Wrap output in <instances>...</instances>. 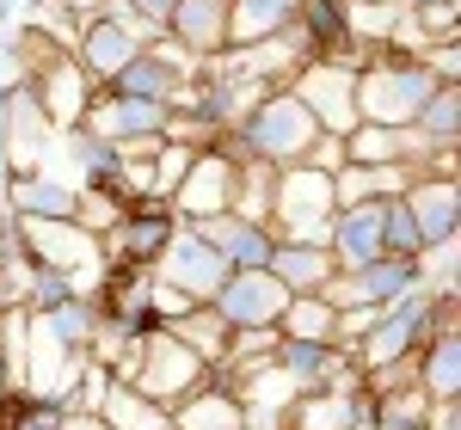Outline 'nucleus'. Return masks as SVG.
<instances>
[{
  "label": "nucleus",
  "mask_w": 461,
  "mask_h": 430,
  "mask_svg": "<svg viewBox=\"0 0 461 430\" xmlns=\"http://www.w3.org/2000/svg\"><path fill=\"white\" fill-rule=\"evenodd\" d=\"M289 430H369V394L357 388H314V394H295L289 406Z\"/></svg>",
  "instance_id": "obj_18"
},
{
  "label": "nucleus",
  "mask_w": 461,
  "mask_h": 430,
  "mask_svg": "<svg viewBox=\"0 0 461 430\" xmlns=\"http://www.w3.org/2000/svg\"><path fill=\"white\" fill-rule=\"evenodd\" d=\"M400 203H406L412 228H419V246L461 234V179H430V173H419V179L406 184Z\"/></svg>",
  "instance_id": "obj_15"
},
{
  "label": "nucleus",
  "mask_w": 461,
  "mask_h": 430,
  "mask_svg": "<svg viewBox=\"0 0 461 430\" xmlns=\"http://www.w3.org/2000/svg\"><path fill=\"white\" fill-rule=\"evenodd\" d=\"M289 93L302 99V111L326 136H351L357 130V68L332 62V56H308L302 68L289 74Z\"/></svg>",
  "instance_id": "obj_4"
},
{
  "label": "nucleus",
  "mask_w": 461,
  "mask_h": 430,
  "mask_svg": "<svg viewBox=\"0 0 461 430\" xmlns=\"http://www.w3.org/2000/svg\"><path fill=\"white\" fill-rule=\"evenodd\" d=\"M284 301H289V289L277 283L271 271H228L221 289L210 295V308L234 326V332H240V326H277Z\"/></svg>",
  "instance_id": "obj_11"
},
{
  "label": "nucleus",
  "mask_w": 461,
  "mask_h": 430,
  "mask_svg": "<svg viewBox=\"0 0 461 430\" xmlns=\"http://www.w3.org/2000/svg\"><path fill=\"white\" fill-rule=\"evenodd\" d=\"M345 160L351 166H425V142L412 130H388V123H357L345 136Z\"/></svg>",
  "instance_id": "obj_19"
},
{
  "label": "nucleus",
  "mask_w": 461,
  "mask_h": 430,
  "mask_svg": "<svg viewBox=\"0 0 461 430\" xmlns=\"http://www.w3.org/2000/svg\"><path fill=\"white\" fill-rule=\"evenodd\" d=\"M277 351V326H240V332H228V369H240V363H258Z\"/></svg>",
  "instance_id": "obj_37"
},
{
  "label": "nucleus",
  "mask_w": 461,
  "mask_h": 430,
  "mask_svg": "<svg viewBox=\"0 0 461 430\" xmlns=\"http://www.w3.org/2000/svg\"><path fill=\"white\" fill-rule=\"evenodd\" d=\"M295 6L302 0H228V49H252V43H271L295 25Z\"/></svg>",
  "instance_id": "obj_21"
},
{
  "label": "nucleus",
  "mask_w": 461,
  "mask_h": 430,
  "mask_svg": "<svg viewBox=\"0 0 461 430\" xmlns=\"http://www.w3.org/2000/svg\"><path fill=\"white\" fill-rule=\"evenodd\" d=\"M160 142H178V148H191V154H203V148L221 142V130H215L210 117H197V111H167V130H160Z\"/></svg>",
  "instance_id": "obj_35"
},
{
  "label": "nucleus",
  "mask_w": 461,
  "mask_h": 430,
  "mask_svg": "<svg viewBox=\"0 0 461 430\" xmlns=\"http://www.w3.org/2000/svg\"><path fill=\"white\" fill-rule=\"evenodd\" d=\"M437 93V80L419 56H369L357 68V123H388V130H412V117L425 111V99Z\"/></svg>",
  "instance_id": "obj_2"
},
{
  "label": "nucleus",
  "mask_w": 461,
  "mask_h": 430,
  "mask_svg": "<svg viewBox=\"0 0 461 430\" xmlns=\"http://www.w3.org/2000/svg\"><path fill=\"white\" fill-rule=\"evenodd\" d=\"M412 271H419V289H425V295H456V283H461V234L456 240L419 246L412 252Z\"/></svg>",
  "instance_id": "obj_31"
},
{
  "label": "nucleus",
  "mask_w": 461,
  "mask_h": 430,
  "mask_svg": "<svg viewBox=\"0 0 461 430\" xmlns=\"http://www.w3.org/2000/svg\"><path fill=\"white\" fill-rule=\"evenodd\" d=\"M234 173H240V160L228 154V142L203 148V154L191 160V173L178 179V191L167 197L173 215H178V221H210V215H228V203H234Z\"/></svg>",
  "instance_id": "obj_10"
},
{
  "label": "nucleus",
  "mask_w": 461,
  "mask_h": 430,
  "mask_svg": "<svg viewBox=\"0 0 461 430\" xmlns=\"http://www.w3.org/2000/svg\"><path fill=\"white\" fill-rule=\"evenodd\" d=\"M56 136H62V130L43 117L32 86L0 93V160H6L13 179H19V173H43L50 154H56Z\"/></svg>",
  "instance_id": "obj_6"
},
{
  "label": "nucleus",
  "mask_w": 461,
  "mask_h": 430,
  "mask_svg": "<svg viewBox=\"0 0 461 430\" xmlns=\"http://www.w3.org/2000/svg\"><path fill=\"white\" fill-rule=\"evenodd\" d=\"M412 136L425 142V154L461 142V86H437V93H430L425 111L412 117Z\"/></svg>",
  "instance_id": "obj_29"
},
{
  "label": "nucleus",
  "mask_w": 461,
  "mask_h": 430,
  "mask_svg": "<svg viewBox=\"0 0 461 430\" xmlns=\"http://www.w3.org/2000/svg\"><path fill=\"white\" fill-rule=\"evenodd\" d=\"M203 381H210V363H197L173 332L160 326L154 338H142V363H136V375H130L123 388H136V394H148L154 406H167V412H173L178 399H191Z\"/></svg>",
  "instance_id": "obj_5"
},
{
  "label": "nucleus",
  "mask_w": 461,
  "mask_h": 430,
  "mask_svg": "<svg viewBox=\"0 0 461 430\" xmlns=\"http://www.w3.org/2000/svg\"><path fill=\"white\" fill-rule=\"evenodd\" d=\"M326 252L339 271H363L382 258V203H351V210L332 215V234H326Z\"/></svg>",
  "instance_id": "obj_16"
},
{
  "label": "nucleus",
  "mask_w": 461,
  "mask_h": 430,
  "mask_svg": "<svg viewBox=\"0 0 461 430\" xmlns=\"http://www.w3.org/2000/svg\"><path fill=\"white\" fill-rule=\"evenodd\" d=\"M32 93H37V105H43V117L56 123V130H74L80 117H86V105H93V80H86V68L74 62L68 49H56L43 68H37V80H32Z\"/></svg>",
  "instance_id": "obj_14"
},
{
  "label": "nucleus",
  "mask_w": 461,
  "mask_h": 430,
  "mask_svg": "<svg viewBox=\"0 0 461 430\" xmlns=\"http://www.w3.org/2000/svg\"><path fill=\"white\" fill-rule=\"evenodd\" d=\"M173 430H240V399L228 388H215V381H203L191 399L173 406Z\"/></svg>",
  "instance_id": "obj_27"
},
{
  "label": "nucleus",
  "mask_w": 461,
  "mask_h": 430,
  "mask_svg": "<svg viewBox=\"0 0 461 430\" xmlns=\"http://www.w3.org/2000/svg\"><path fill=\"white\" fill-rule=\"evenodd\" d=\"M148 308H154V320L160 326H173L178 314H191L197 301L185 295V289H173V283H160V277H148Z\"/></svg>",
  "instance_id": "obj_40"
},
{
  "label": "nucleus",
  "mask_w": 461,
  "mask_h": 430,
  "mask_svg": "<svg viewBox=\"0 0 461 430\" xmlns=\"http://www.w3.org/2000/svg\"><path fill=\"white\" fill-rule=\"evenodd\" d=\"M13 252H19V234H13V215L0 210V264H6Z\"/></svg>",
  "instance_id": "obj_45"
},
{
  "label": "nucleus",
  "mask_w": 461,
  "mask_h": 430,
  "mask_svg": "<svg viewBox=\"0 0 461 430\" xmlns=\"http://www.w3.org/2000/svg\"><path fill=\"white\" fill-rule=\"evenodd\" d=\"M6 215L25 221H74V184L62 173H19L6 191Z\"/></svg>",
  "instance_id": "obj_20"
},
{
  "label": "nucleus",
  "mask_w": 461,
  "mask_h": 430,
  "mask_svg": "<svg viewBox=\"0 0 461 430\" xmlns=\"http://www.w3.org/2000/svg\"><path fill=\"white\" fill-rule=\"evenodd\" d=\"M425 412H430V394L419 381H400V388H375L369 394V430H425Z\"/></svg>",
  "instance_id": "obj_25"
},
{
  "label": "nucleus",
  "mask_w": 461,
  "mask_h": 430,
  "mask_svg": "<svg viewBox=\"0 0 461 430\" xmlns=\"http://www.w3.org/2000/svg\"><path fill=\"white\" fill-rule=\"evenodd\" d=\"M320 123L302 111V99L289 93V86H271L258 105L240 117V130H228L221 142L234 160H258V166H271V173H284V166H302V154L314 148Z\"/></svg>",
  "instance_id": "obj_1"
},
{
  "label": "nucleus",
  "mask_w": 461,
  "mask_h": 430,
  "mask_svg": "<svg viewBox=\"0 0 461 430\" xmlns=\"http://www.w3.org/2000/svg\"><path fill=\"white\" fill-rule=\"evenodd\" d=\"M332 320H339V308L326 295H289L284 314H277V332L284 338H308V345H332Z\"/></svg>",
  "instance_id": "obj_30"
},
{
  "label": "nucleus",
  "mask_w": 461,
  "mask_h": 430,
  "mask_svg": "<svg viewBox=\"0 0 461 430\" xmlns=\"http://www.w3.org/2000/svg\"><path fill=\"white\" fill-rule=\"evenodd\" d=\"M419 62L430 68V80H437V86H461V31L425 43V56H419Z\"/></svg>",
  "instance_id": "obj_38"
},
{
  "label": "nucleus",
  "mask_w": 461,
  "mask_h": 430,
  "mask_svg": "<svg viewBox=\"0 0 461 430\" xmlns=\"http://www.w3.org/2000/svg\"><path fill=\"white\" fill-rule=\"evenodd\" d=\"M62 301H74V289L62 271H43L37 264L32 271V295H25V314H50V308H62Z\"/></svg>",
  "instance_id": "obj_39"
},
{
  "label": "nucleus",
  "mask_w": 461,
  "mask_h": 430,
  "mask_svg": "<svg viewBox=\"0 0 461 430\" xmlns=\"http://www.w3.org/2000/svg\"><path fill=\"white\" fill-rule=\"evenodd\" d=\"M13 430H62V406H43V399H32V406H25V418H19Z\"/></svg>",
  "instance_id": "obj_42"
},
{
  "label": "nucleus",
  "mask_w": 461,
  "mask_h": 430,
  "mask_svg": "<svg viewBox=\"0 0 461 430\" xmlns=\"http://www.w3.org/2000/svg\"><path fill=\"white\" fill-rule=\"evenodd\" d=\"M332 179L314 173V166H284L277 173V197H271V234L277 240H295V246H326V234H332Z\"/></svg>",
  "instance_id": "obj_3"
},
{
  "label": "nucleus",
  "mask_w": 461,
  "mask_h": 430,
  "mask_svg": "<svg viewBox=\"0 0 461 430\" xmlns=\"http://www.w3.org/2000/svg\"><path fill=\"white\" fill-rule=\"evenodd\" d=\"M271 197H277V173L258 166V160H240V173H234V203H228V210L240 215V221H271Z\"/></svg>",
  "instance_id": "obj_32"
},
{
  "label": "nucleus",
  "mask_w": 461,
  "mask_h": 430,
  "mask_svg": "<svg viewBox=\"0 0 461 430\" xmlns=\"http://www.w3.org/2000/svg\"><path fill=\"white\" fill-rule=\"evenodd\" d=\"M154 37H167V31H154V25H117V19H105V13H93V19H80L68 56L86 68L93 86H111V80H117V74L154 43Z\"/></svg>",
  "instance_id": "obj_7"
},
{
  "label": "nucleus",
  "mask_w": 461,
  "mask_h": 430,
  "mask_svg": "<svg viewBox=\"0 0 461 430\" xmlns=\"http://www.w3.org/2000/svg\"><path fill=\"white\" fill-rule=\"evenodd\" d=\"M425 430H461V399H430Z\"/></svg>",
  "instance_id": "obj_43"
},
{
  "label": "nucleus",
  "mask_w": 461,
  "mask_h": 430,
  "mask_svg": "<svg viewBox=\"0 0 461 430\" xmlns=\"http://www.w3.org/2000/svg\"><path fill=\"white\" fill-rule=\"evenodd\" d=\"M289 31H295V43L308 56H339L351 43V31H345V0H302Z\"/></svg>",
  "instance_id": "obj_24"
},
{
  "label": "nucleus",
  "mask_w": 461,
  "mask_h": 430,
  "mask_svg": "<svg viewBox=\"0 0 461 430\" xmlns=\"http://www.w3.org/2000/svg\"><path fill=\"white\" fill-rule=\"evenodd\" d=\"M191 160H197V154H191V148H178V142L154 148V154H148V166H154V197H173L178 179L191 173Z\"/></svg>",
  "instance_id": "obj_36"
},
{
  "label": "nucleus",
  "mask_w": 461,
  "mask_h": 430,
  "mask_svg": "<svg viewBox=\"0 0 461 430\" xmlns=\"http://www.w3.org/2000/svg\"><path fill=\"white\" fill-rule=\"evenodd\" d=\"M154 277H160V283H173V289H185L191 301H210L215 289H221V277H228V264H221V258H215V252L203 246L185 221H178V234L167 240V252L154 258Z\"/></svg>",
  "instance_id": "obj_13"
},
{
  "label": "nucleus",
  "mask_w": 461,
  "mask_h": 430,
  "mask_svg": "<svg viewBox=\"0 0 461 430\" xmlns=\"http://www.w3.org/2000/svg\"><path fill=\"white\" fill-rule=\"evenodd\" d=\"M62 430H105L99 412H62Z\"/></svg>",
  "instance_id": "obj_44"
},
{
  "label": "nucleus",
  "mask_w": 461,
  "mask_h": 430,
  "mask_svg": "<svg viewBox=\"0 0 461 430\" xmlns=\"http://www.w3.org/2000/svg\"><path fill=\"white\" fill-rule=\"evenodd\" d=\"M203 246L228 264V271H265L271 264V246H277V234L265 228V221H240V215H210V221H185Z\"/></svg>",
  "instance_id": "obj_12"
},
{
  "label": "nucleus",
  "mask_w": 461,
  "mask_h": 430,
  "mask_svg": "<svg viewBox=\"0 0 461 430\" xmlns=\"http://www.w3.org/2000/svg\"><path fill=\"white\" fill-rule=\"evenodd\" d=\"M123 215H130V203H123L111 184H86V191H74V228H86L93 240H105Z\"/></svg>",
  "instance_id": "obj_33"
},
{
  "label": "nucleus",
  "mask_w": 461,
  "mask_h": 430,
  "mask_svg": "<svg viewBox=\"0 0 461 430\" xmlns=\"http://www.w3.org/2000/svg\"><path fill=\"white\" fill-rule=\"evenodd\" d=\"M99 418H105V430H173V412H167V406H154L148 394L123 388V381H111V388H105Z\"/></svg>",
  "instance_id": "obj_28"
},
{
  "label": "nucleus",
  "mask_w": 461,
  "mask_h": 430,
  "mask_svg": "<svg viewBox=\"0 0 461 430\" xmlns=\"http://www.w3.org/2000/svg\"><path fill=\"white\" fill-rule=\"evenodd\" d=\"M412 375L430 399H461V332H430L412 351Z\"/></svg>",
  "instance_id": "obj_23"
},
{
  "label": "nucleus",
  "mask_w": 461,
  "mask_h": 430,
  "mask_svg": "<svg viewBox=\"0 0 461 430\" xmlns=\"http://www.w3.org/2000/svg\"><path fill=\"white\" fill-rule=\"evenodd\" d=\"M167 37H173L185 56L215 62L228 49V0H178L173 19H167Z\"/></svg>",
  "instance_id": "obj_17"
},
{
  "label": "nucleus",
  "mask_w": 461,
  "mask_h": 430,
  "mask_svg": "<svg viewBox=\"0 0 461 430\" xmlns=\"http://www.w3.org/2000/svg\"><path fill=\"white\" fill-rule=\"evenodd\" d=\"M37 326H43L62 351H86V345H93V326H99V308H93V301H62V308L37 314Z\"/></svg>",
  "instance_id": "obj_34"
},
{
  "label": "nucleus",
  "mask_w": 461,
  "mask_h": 430,
  "mask_svg": "<svg viewBox=\"0 0 461 430\" xmlns=\"http://www.w3.org/2000/svg\"><path fill=\"white\" fill-rule=\"evenodd\" d=\"M167 332H173V338H178V345H185L197 363H210V369H215V363L228 357V332H234V326L221 320L210 301H197V308H191V314H178Z\"/></svg>",
  "instance_id": "obj_26"
},
{
  "label": "nucleus",
  "mask_w": 461,
  "mask_h": 430,
  "mask_svg": "<svg viewBox=\"0 0 461 430\" xmlns=\"http://www.w3.org/2000/svg\"><path fill=\"white\" fill-rule=\"evenodd\" d=\"M93 136H105L117 154H154L160 130H167V105H148V99H123V93H93V105L80 117Z\"/></svg>",
  "instance_id": "obj_9"
},
{
  "label": "nucleus",
  "mask_w": 461,
  "mask_h": 430,
  "mask_svg": "<svg viewBox=\"0 0 461 430\" xmlns=\"http://www.w3.org/2000/svg\"><path fill=\"white\" fill-rule=\"evenodd\" d=\"M302 166H314V173H326V179H332V173L345 166V136H326V130H320L314 148L302 154Z\"/></svg>",
  "instance_id": "obj_41"
},
{
  "label": "nucleus",
  "mask_w": 461,
  "mask_h": 430,
  "mask_svg": "<svg viewBox=\"0 0 461 430\" xmlns=\"http://www.w3.org/2000/svg\"><path fill=\"white\" fill-rule=\"evenodd\" d=\"M265 271H271L289 295H320V289L339 277V264H332V252H326V246H295V240H277Z\"/></svg>",
  "instance_id": "obj_22"
},
{
  "label": "nucleus",
  "mask_w": 461,
  "mask_h": 430,
  "mask_svg": "<svg viewBox=\"0 0 461 430\" xmlns=\"http://www.w3.org/2000/svg\"><path fill=\"white\" fill-rule=\"evenodd\" d=\"M173 234H178L173 203H167V197H142V203H130V215L99 240V252H105V264H117V271H154V258L167 252Z\"/></svg>",
  "instance_id": "obj_8"
}]
</instances>
